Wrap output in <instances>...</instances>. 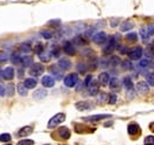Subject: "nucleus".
I'll use <instances>...</instances> for the list:
<instances>
[{
    "mask_svg": "<svg viewBox=\"0 0 154 145\" xmlns=\"http://www.w3.org/2000/svg\"><path fill=\"white\" fill-rule=\"evenodd\" d=\"M120 39V37L115 35V36H113L110 39H109V42H108V44L103 48V53L106 55H109V54H113V51L115 50L116 48H117V40Z\"/></svg>",
    "mask_w": 154,
    "mask_h": 145,
    "instance_id": "f257e3e1",
    "label": "nucleus"
},
{
    "mask_svg": "<svg viewBox=\"0 0 154 145\" xmlns=\"http://www.w3.org/2000/svg\"><path fill=\"white\" fill-rule=\"evenodd\" d=\"M64 120H65V114H64V113H57L56 115H54V117L49 120L48 127H49V128H54V127L58 126L59 124H62Z\"/></svg>",
    "mask_w": 154,
    "mask_h": 145,
    "instance_id": "f03ea898",
    "label": "nucleus"
},
{
    "mask_svg": "<svg viewBox=\"0 0 154 145\" xmlns=\"http://www.w3.org/2000/svg\"><path fill=\"white\" fill-rule=\"evenodd\" d=\"M77 83H78V75L76 72H72V74H69L64 77V85L69 88L71 87H75Z\"/></svg>",
    "mask_w": 154,
    "mask_h": 145,
    "instance_id": "7ed1b4c3",
    "label": "nucleus"
},
{
    "mask_svg": "<svg viewBox=\"0 0 154 145\" xmlns=\"http://www.w3.org/2000/svg\"><path fill=\"white\" fill-rule=\"evenodd\" d=\"M128 57L132 60V61H137L141 58V56L143 55V49L141 47H135L133 49L128 50Z\"/></svg>",
    "mask_w": 154,
    "mask_h": 145,
    "instance_id": "20e7f679",
    "label": "nucleus"
},
{
    "mask_svg": "<svg viewBox=\"0 0 154 145\" xmlns=\"http://www.w3.org/2000/svg\"><path fill=\"white\" fill-rule=\"evenodd\" d=\"M45 70L44 66L42 63H33L31 67H30V74L32 76H40Z\"/></svg>",
    "mask_w": 154,
    "mask_h": 145,
    "instance_id": "39448f33",
    "label": "nucleus"
},
{
    "mask_svg": "<svg viewBox=\"0 0 154 145\" xmlns=\"http://www.w3.org/2000/svg\"><path fill=\"white\" fill-rule=\"evenodd\" d=\"M110 114H95V115H89V117H84L82 120L84 121H89V123H94V121H100L107 118H110Z\"/></svg>",
    "mask_w": 154,
    "mask_h": 145,
    "instance_id": "423d86ee",
    "label": "nucleus"
},
{
    "mask_svg": "<svg viewBox=\"0 0 154 145\" xmlns=\"http://www.w3.org/2000/svg\"><path fill=\"white\" fill-rule=\"evenodd\" d=\"M75 107L78 111H89L94 108V104H91L90 101H77L75 104Z\"/></svg>",
    "mask_w": 154,
    "mask_h": 145,
    "instance_id": "0eeeda50",
    "label": "nucleus"
},
{
    "mask_svg": "<svg viewBox=\"0 0 154 145\" xmlns=\"http://www.w3.org/2000/svg\"><path fill=\"white\" fill-rule=\"evenodd\" d=\"M93 40H94V43H96V44H103V43L107 40V34L103 32V31L96 32V34H94V36H93Z\"/></svg>",
    "mask_w": 154,
    "mask_h": 145,
    "instance_id": "6e6552de",
    "label": "nucleus"
},
{
    "mask_svg": "<svg viewBox=\"0 0 154 145\" xmlns=\"http://www.w3.org/2000/svg\"><path fill=\"white\" fill-rule=\"evenodd\" d=\"M98 91H100V83H98V81L93 80V81L90 82V85L88 86L89 95H97Z\"/></svg>",
    "mask_w": 154,
    "mask_h": 145,
    "instance_id": "1a4fd4ad",
    "label": "nucleus"
},
{
    "mask_svg": "<svg viewBox=\"0 0 154 145\" xmlns=\"http://www.w3.org/2000/svg\"><path fill=\"white\" fill-rule=\"evenodd\" d=\"M128 134H131V136H139L140 133H141V128L140 126L136 124V123H132V124H129L128 125Z\"/></svg>",
    "mask_w": 154,
    "mask_h": 145,
    "instance_id": "9d476101",
    "label": "nucleus"
},
{
    "mask_svg": "<svg viewBox=\"0 0 154 145\" xmlns=\"http://www.w3.org/2000/svg\"><path fill=\"white\" fill-rule=\"evenodd\" d=\"M149 91V85L146 81H140L136 85V92H139L140 94H146Z\"/></svg>",
    "mask_w": 154,
    "mask_h": 145,
    "instance_id": "9b49d317",
    "label": "nucleus"
},
{
    "mask_svg": "<svg viewBox=\"0 0 154 145\" xmlns=\"http://www.w3.org/2000/svg\"><path fill=\"white\" fill-rule=\"evenodd\" d=\"M63 51L66 55H70V56H74V55L76 54V49H75V47L72 45L71 42H65V43H64V45H63Z\"/></svg>",
    "mask_w": 154,
    "mask_h": 145,
    "instance_id": "f8f14e48",
    "label": "nucleus"
},
{
    "mask_svg": "<svg viewBox=\"0 0 154 145\" xmlns=\"http://www.w3.org/2000/svg\"><path fill=\"white\" fill-rule=\"evenodd\" d=\"M108 85H109V88H110L113 92H119L120 89H121V82H120V80H119L117 77L110 79Z\"/></svg>",
    "mask_w": 154,
    "mask_h": 145,
    "instance_id": "ddd939ff",
    "label": "nucleus"
},
{
    "mask_svg": "<svg viewBox=\"0 0 154 145\" xmlns=\"http://www.w3.org/2000/svg\"><path fill=\"white\" fill-rule=\"evenodd\" d=\"M57 67L60 70H69L71 68V62L68 60V58H60L58 61Z\"/></svg>",
    "mask_w": 154,
    "mask_h": 145,
    "instance_id": "4468645a",
    "label": "nucleus"
},
{
    "mask_svg": "<svg viewBox=\"0 0 154 145\" xmlns=\"http://www.w3.org/2000/svg\"><path fill=\"white\" fill-rule=\"evenodd\" d=\"M42 85H43L44 87H46V88H51V87L55 86V79H54L52 76H49V75L43 76V79H42Z\"/></svg>",
    "mask_w": 154,
    "mask_h": 145,
    "instance_id": "2eb2a0df",
    "label": "nucleus"
},
{
    "mask_svg": "<svg viewBox=\"0 0 154 145\" xmlns=\"http://www.w3.org/2000/svg\"><path fill=\"white\" fill-rule=\"evenodd\" d=\"M58 136H59V138H62V139H69L70 138V130L68 128V127H60V128H58Z\"/></svg>",
    "mask_w": 154,
    "mask_h": 145,
    "instance_id": "dca6fc26",
    "label": "nucleus"
},
{
    "mask_svg": "<svg viewBox=\"0 0 154 145\" xmlns=\"http://www.w3.org/2000/svg\"><path fill=\"white\" fill-rule=\"evenodd\" d=\"M2 77L5 80H12L14 77V69L12 67H7L2 70Z\"/></svg>",
    "mask_w": 154,
    "mask_h": 145,
    "instance_id": "f3484780",
    "label": "nucleus"
},
{
    "mask_svg": "<svg viewBox=\"0 0 154 145\" xmlns=\"http://www.w3.org/2000/svg\"><path fill=\"white\" fill-rule=\"evenodd\" d=\"M32 132H33L32 126H24L19 130L18 136H19V137H27V136H30Z\"/></svg>",
    "mask_w": 154,
    "mask_h": 145,
    "instance_id": "a211bd4d",
    "label": "nucleus"
},
{
    "mask_svg": "<svg viewBox=\"0 0 154 145\" xmlns=\"http://www.w3.org/2000/svg\"><path fill=\"white\" fill-rule=\"evenodd\" d=\"M20 63L23 64L24 68H27V67H31L35 62H33V58H32L31 56H24V57H21Z\"/></svg>",
    "mask_w": 154,
    "mask_h": 145,
    "instance_id": "6ab92c4d",
    "label": "nucleus"
},
{
    "mask_svg": "<svg viewBox=\"0 0 154 145\" xmlns=\"http://www.w3.org/2000/svg\"><path fill=\"white\" fill-rule=\"evenodd\" d=\"M109 80H110V77H109L108 72H101L98 76V83H101L103 86H107L109 83Z\"/></svg>",
    "mask_w": 154,
    "mask_h": 145,
    "instance_id": "aec40b11",
    "label": "nucleus"
},
{
    "mask_svg": "<svg viewBox=\"0 0 154 145\" xmlns=\"http://www.w3.org/2000/svg\"><path fill=\"white\" fill-rule=\"evenodd\" d=\"M49 70H50V72L55 76V79H56V80H62L63 74L60 72V70H59V68H58V67H56V66H51V67L49 68Z\"/></svg>",
    "mask_w": 154,
    "mask_h": 145,
    "instance_id": "412c9836",
    "label": "nucleus"
},
{
    "mask_svg": "<svg viewBox=\"0 0 154 145\" xmlns=\"http://www.w3.org/2000/svg\"><path fill=\"white\" fill-rule=\"evenodd\" d=\"M24 86L27 88V89H32L37 86V80L33 79V77H30V79H26L24 81Z\"/></svg>",
    "mask_w": 154,
    "mask_h": 145,
    "instance_id": "4be33fe9",
    "label": "nucleus"
},
{
    "mask_svg": "<svg viewBox=\"0 0 154 145\" xmlns=\"http://www.w3.org/2000/svg\"><path fill=\"white\" fill-rule=\"evenodd\" d=\"M46 95H48V92L45 89H37L36 92H33V99H36V100H42Z\"/></svg>",
    "mask_w": 154,
    "mask_h": 145,
    "instance_id": "5701e85b",
    "label": "nucleus"
},
{
    "mask_svg": "<svg viewBox=\"0 0 154 145\" xmlns=\"http://www.w3.org/2000/svg\"><path fill=\"white\" fill-rule=\"evenodd\" d=\"M134 27V24H133V21H131V20H127V21H125V23H122L121 24V26H120V29H121V31H128V30H131V29H133Z\"/></svg>",
    "mask_w": 154,
    "mask_h": 145,
    "instance_id": "b1692460",
    "label": "nucleus"
},
{
    "mask_svg": "<svg viewBox=\"0 0 154 145\" xmlns=\"http://www.w3.org/2000/svg\"><path fill=\"white\" fill-rule=\"evenodd\" d=\"M122 83H123V86L126 87V89H127V91L133 89V81H132V79H131V77L126 76V77L122 80Z\"/></svg>",
    "mask_w": 154,
    "mask_h": 145,
    "instance_id": "393cba45",
    "label": "nucleus"
},
{
    "mask_svg": "<svg viewBox=\"0 0 154 145\" xmlns=\"http://www.w3.org/2000/svg\"><path fill=\"white\" fill-rule=\"evenodd\" d=\"M72 42H74L75 44H77V45H84V44H87V39L84 38V36H82V35L76 36L72 39Z\"/></svg>",
    "mask_w": 154,
    "mask_h": 145,
    "instance_id": "a878e982",
    "label": "nucleus"
},
{
    "mask_svg": "<svg viewBox=\"0 0 154 145\" xmlns=\"http://www.w3.org/2000/svg\"><path fill=\"white\" fill-rule=\"evenodd\" d=\"M31 50H32V48H31V45H30L29 43H23L19 47V51L20 53H24V54H27V53H30Z\"/></svg>",
    "mask_w": 154,
    "mask_h": 145,
    "instance_id": "bb28decb",
    "label": "nucleus"
},
{
    "mask_svg": "<svg viewBox=\"0 0 154 145\" xmlns=\"http://www.w3.org/2000/svg\"><path fill=\"white\" fill-rule=\"evenodd\" d=\"M109 66H112V67H116V66H119L120 63H121V60H120V57L119 56H112L110 58H109Z\"/></svg>",
    "mask_w": 154,
    "mask_h": 145,
    "instance_id": "cd10ccee",
    "label": "nucleus"
},
{
    "mask_svg": "<svg viewBox=\"0 0 154 145\" xmlns=\"http://www.w3.org/2000/svg\"><path fill=\"white\" fill-rule=\"evenodd\" d=\"M17 91L21 96H26L27 95V88L24 86V83H18L17 86Z\"/></svg>",
    "mask_w": 154,
    "mask_h": 145,
    "instance_id": "c85d7f7f",
    "label": "nucleus"
},
{
    "mask_svg": "<svg viewBox=\"0 0 154 145\" xmlns=\"http://www.w3.org/2000/svg\"><path fill=\"white\" fill-rule=\"evenodd\" d=\"M39 60L42 61V62H49L50 60H51V54L50 53H45V51H43L42 54H39Z\"/></svg>",
    "mask_w": 154,
    "mask_h": 145,
    "instance_id": "c756f323",
    "label": "nucleus"
},
{
    "mask_svg": "<svg viewBox=\"0 0 154 145\" xmlns=\"http://www.w3.org/2000/svg\"><path fill=\"white\" fill-rule=\"evenodd\" d=\"M13 94H14V85L13 83H8L6 86V95L12 96Z\"/></svg>",
    "mask_w": 154,
    "mask_h": 145,
    "instance_id": "7c9ffc66",
    "label": "nucleus"
},
{
    "mask_svg": "<svg viewBox=\"0 0 154 145\" xmlns=\"http://www.w3.org/2000/svg\"><path fill=\"white\" fill-rule=\"evenodd\" d=\"M121 67L125 70H131L133 68V64L131 63V61H123V62H121Z\"/></svg>",
    "mask_w": 154,
    "mask_h": 145,
    "instance_id": "2f4dec72",
    "label": "nucleus"
},
{
    "mask_svg": "<svg viewBox=\"0 0 154 145\" xmlns=\"http://www.w3.org/2000/svg\"><path fill=\"white\" fill-rule=\"evenodd\" d=\"M40 36L43 37V38H45V39H51V38L54 37V34H52V32H50V31L43 30V31H40Z\"/></svg>",
    "mask_w": 154,
    "mask_h": 145,
    "instance_id": "473e14b6",
    "label": "nucleus"
},
{
    "mask_svg": "<svg viewBox=\"0 0 154 145\" xmlns=\"http://www.w3.org/2000/svg\"><path fill=\"white\" fill-rule=\"evenodd\" d=\"M126 39L129 40V42H136V40H137V34H135V32H129V34L126 36Z\"/></svg>",
    "mask_w": 154,
    "mask_h": 145,
    "instance_id": "72a5a7b5",
    "label": "nucleus"
},
{
    "mask_svg": "<svg viewBox=\"0 0 154 145\" xmlns=\"http://www.w3.org/2000/svg\"><path fill=\"white\" fill-rule=\"evenodd\" d=\"M10 140H11V134H8V133H2V134H0V142L7 143V142H10Z\"/></svg>",
    "mask_w": 154,
    "mask_h": 145,
    "instance_id": "f704fd0d",
    "label": "nucleus"
},
{
    "mask_svg": "<svg viewBox=\"0 0 154 145\" xmlns=\"http://www.w3.org/2000/svg\"><path fill=\"white\" fill-rule=\"evenodd\" d=\"M107 98H108V95H107L106 93H103V92L97 93V101L103 102V101H106V100H107Z\"/></svg>",
    "mask_w": 154,
    "mask_h": 145,
    "instance_id": "c9c22d12",
    "label": "nucleus"
},
{
    "mask_svg": "<svg viewBox=\"0 0 154 145\" xmlns=\"http://www.w3.org/2000/svg\"><path fill=\"white\" fill-rule=\"evenodd\" d=\"M116 101H117V96H116V94H110V95H108V104H110V105H115Z\"/></svg>",
    "mask_w": 154,
    "mask_h": 145,
    "instance_id": "e433bc0d",
    "label": "nucleus"
},
{
    "mask_svg": "<svg viewBox=\"0 0 154 145\" xmlns=\"http://www.w3.org/2000/svg\"><path fill=\"white\" fill-rule=\"evenodd\" d=\"M139 67H140L141 69H146V68H148V67H149V62H148V60H141V61L139 62Z\"/></svg>",
    "mask_w": 154,
    "mask_h": 145,
    "instance_id": "4c0bfd02",
    "label": "nucleus"
},
{
    "mask_svg": "<svg viewBox=\"0 0 154 145\" xmlns=\"http://www.w3.org/2000/svg\"><path fill=\"white\" fill-rule=\"evenodd\" d=\"M77 70H78V72H81V74H84V72H87V64L85 63L77 64Z\"/></svg>",
    "mask_w": 154,
    "mask_h": 145,
    "instance_id": "58836bf2",
    "label": "nucleus"
},
{
    "mask_svg": "<svg viewBox=\"0 0 154 145\" xmlns=\"http://www.w3.org/2000/svg\"><path fill=\"white\" fill-rule=\"evenodd\" d=\"M20 60H21V57H20L18 54H13L11 56V61H12V63H14V64H19Z\"/></svg>",
    "mask_w": 154,
    "mask_h": 145,
    "instance_id": "ea45409f",
    "label": "nucleus"
},
{
    "mask_svg": "<svg viewBox=\"0 0 154 145\" xmlns=\"http://www.w3.org/2000/svg\"><path fill=\"white\" fill-rule=\"evenodd\" d=\"M140 34H141V38H142L143 40H146V39L149 37L148 32H147V29H146V26H145V27H142V29L140 30Z\"/></svg>",
    "mask_w": 154,
    "mask_h": 145,
    "instance_id": "a19ab883",
    "label": "nucleus"
},
{
    "mask_svg": "<svg viewBox=\"0 0 154 145\" xmlns=\"http://www.w3.org/2000/svg\"><path fill=\"white\" fill-rule=\"evenodd\" d=\"M143 53H145V56H146L147 58H152V57H153L154 51H153V49H152L151 47H148V48H147V49H146Z\"/></svg>",
    "mask_w": 154,
    "mask_h": 145,
    "instance_id": "79ce46f5",
    "label": "nucleus"
},
{
    "mask_svg": "<svg viewBox=\"0 0 154 145\" xmlns=\"http://www.w3.org/2000/svg\"><path fill=\"white\" fill-rule=\"evenodd\" d=\"M145 145H154V136H147L145 138Z\"/></svg>",
    "mask_w": 154,
    "mask_h": 145,
    "instance_id": "37998d69",
    "label": "nucleus"
},
{
    "mask_svg": "<svg viewBox=\"0 0 154 145\" xmlns=\"http://www.w3.org/2000/svg\"><path fill=\"white\" fill-rule=\"evenodd\" d=\"M147 83L154 87V74H149L147 75Z\"/></svg>",
    "mask_w": 154,
    "mask_h": 145,
    "instance_id": "c03bdc74",
    "label": "nucleus"
},
{
    "mask_svg": "<svg viewBox=\"0 0 154 145\" xmlns=\"http://www.w3.org/2000/svg\"><path fill=\"white\" fill-rule=\"evenodd\" d=\"M33 140H31V139H23V140H20L18 145H33Z\"/></svg>",
    "mask_w": 154,
    "mask_h": 145,
    "instance_id": "a18cd8bd",
    "label": "nucleus"
},
{
    "mask_svg": "<svg viewBox=\"0 0 154 145\" xmlns=\"http://www.w3.org/2000/svg\"><path fill=\"white\" fill-rule=\"evenodd\" d=\"M146 29H147V32H148V35H149V36L154 35V24H149V25H147V26H146Z\"/></svg>",
    "mask_w": 154,
    "mask_h": 145,
    "instance_id": "49530a36",
    "label": "nucleus"
},
{
    "mask_svg": "<svg viewBox=\"0 0 154 145\" xmlns=\"http://www.w3.org/2000/svg\"><path fill=\"white\" fill-rule=\"evenodd\" d=\"M49 25L50 26H54V27H58L60 25V20L59 19H57V20H50L49 21Z\"/></svg>",
    "mask_w": 154,
    "mask_h": 145,
    "instance_id": "de8ad7c7",
    "label": "nucleus"
},
{
    "mask_svg": "<svg viewBox=\"0 0 154 145\" xmlns=\"http://www.w3.org/2000/svg\"><path fill=\"white\" fill-rule=\"evenodd\" d=\"M10 58V56L7 53H1L0 54V62H5V61H7Z\"/></svg>",
    "mask_w": 154,
    "mask_h": 145,
    "instance_id": "09e8293b",
    "label": "nucleus"
},
{
    "mask_svg": "<svg viewBox=\"0 0 154 145\" xmlns=\"http://www.w3.org/2000/svg\"><path fill=\"white\" fill-rule=\"evenodd\" d=\"M35 51L37 53V54H42L43 51H44V47H43V44H37V47L35 48Z\"/></svg>",
    "mask_w": 154,
    "mask_h": 145,
    "instance_id": "8fccbe9b",
    "label": "nucleus"
},
{
    "mask_svg": "<svg viewBox=\"0 0 154 145\" xmlns=\"http://www.w3.org/2000/svg\"><path fill=\"white\" fill-rule=\"evenodd\" d=\"M59 54H60L59 48H54L51 51V56H54V57H59Z\"/></svg>",
    "mask_w": 154,
    "mask_h": 145,
    "instance_id": "3c124183",
    "label": "nucleus"
},
{
    "mask_svg": "<svg viewBox=\"0 0 154 145\" xmlns=\"http://www.w3.org/2000/svg\"><path fill=\"white\" fill-rule=\"evenodd\" d=\"M91 81H93V76H91V75H88V76L85 77V80H84V86L88 87V86L90 85Z\"/></svg>",
    "mask_w": 154,
    "mask_h": 145,
    "instance_id": "603ef678",
    "label": "nucleus"
},
{
    "mask_svg": "<svg viewBox=\"0 0 154 145\" xmlns=\"http://www.w3.org/2000/svg\"><path fill=\"white\" fill-rule=\"evenodd\" d=\"M5 95H6V87L0 83V96H5Z\"/></svg>",
    "mask_w": 154,
    "mask_h": 145,
    "instance_id": "864d4df0",
    "label": "nucleus"
},
{
    "mask_svg": "<svg viewBox=\"0 0 154 145\" xmlns=\"http://www.w3.org/2000/svg\"><path fill=\"white\" fill-rule=\"evenodd\" d=\"M119 21H120V19H119V18L112 19V20H110V24H112V26L114 27V26H116V25L119 24Z\"/></svg>",
    "mask_w": 154,
    "mask_h": 145,
    "instance_id": "5fc2aeb1",
    "label": "nucleus"
},
{
    "mask_svg": "<svg viewBox=\"0 0 154 145\" xmlns=\"http://www.w3.org/2000/svg\"><path fill=\"white\" fill-rule=\"evenodd\" d=\"M117 49H119L120 53H122V54H127V53H128V50L126 49V47H117Z\"/></svg>",
    "mask_w": 154,
    "mask_h": 145,
    "instance_id": "6e6d98bb",
    "label": "nucleus"
},
{
    "mask_svg": "<svg viewBox=\"0 0 154 145\" xmlns=\"http://www.w3.org/2000/svg\"><path fill=\"white\" fill-rule=\"evenodd\" d=\"M24 74H25V72H24V68H20L19 70H18V77H19V79H23Z\"/></svg>",
    "mask_w": 154,
    "mask_h": 145,
    "instance_id": "4d7b16f0",
    "label": "nucleus"
},
{
    "mask_svg": "<svg viewBox=\"0 0 154 145\" xmlns=\"http://www.w3.org/2000/svg\"><path fill=\"white\" fill-rule=\"evenodd\" d=\"M149 128H151L152 132H154V123H151V124H149Z\"/></svg>",
    "mask_w": 154,
    "mask_h": 145,
    "instance_id": "13d9d810",
    "label": "nucleus"
},
{
    "mask_svg": "<svg viewBox=\"0 0 154 145\" xmlns=\"http://www.w3.org/2000/svg\"><path fill=\"white\" fill-rule=\"evenodd\" d=\"M149 66H151L152 68H154V60H153V62H152V63H149Z\"/></svg>",
    "mask_w": 154,
    "mask_h": 145,
    "instance_id": "bf43d9fd",
    "label": "nucleus"
},
{
    "mask_svg": "<svg viewBox=\"0 0 154 145\" xmlns=\"http://www.w3.org/2000/svg\"><path fill=\"white\" fill-rule=\"evenodd\" d=\"M1 76H2V70L0 69V77H1Z\"/></svg>",
    "mask_w": 154,
    "mask_h": 145,
    "instance_id": "052dcab7",
    "label": "nucleus"
},
{
    "mask_svg": "<svg viewBox=\"0 0 154 145\" xmlns=\"http://www.w3.org/2000/svg\"><path fill=\"white\" fill-rule=\"evenodd\" d=\"M44 145H51V144H44Z\"/></svg>",
    "mask_w": 154,
    "mask_h": 145,
    "instance_id": "680f3d73",
    "label": "nucleus"
},
{
    "mask_svg": "<svg viewBox=\"0 0 154 145\" xmlns=\"http://www.w3.org/2000/svg\"><path fill=\"white\" fill-rule=\"evenodd\" d=\"M5 145H10V144H5Z\"/></svg>",
    "mask_w": 154,
    "mask_h": 145,
    "instance_id": "e2e57ef3",
    "label": "nucleus"
}]
</instances>
